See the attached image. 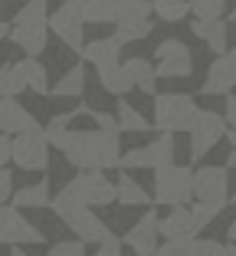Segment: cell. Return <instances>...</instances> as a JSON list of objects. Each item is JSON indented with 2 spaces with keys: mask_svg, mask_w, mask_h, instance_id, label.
<instances>
[{
  "mask_svg": "<svg viewBox=\"0 0 236 256\" xmlns=\"http://www.w3.org/2000/svg\"><path fill=\"white\" fill-rule=\"evenodd\" d=\"M92 256H122V240L112 234L108 240H102V243H99V250H95Z\"/></svg>",
  "mask_w": 236,
  "mask_h": 256,
  "instance_id": "obj_38",
  "label": "cell"
},
{
  "mask_svg": "<svg viewBox=\"0 0 236 256\" xmlns=\"http://www.w3.org/2000/svg\"><path fill=\"white\" fill-rule=\"evenodd\" d=\"M7 161H13V135H0V168H7Z\"/></svg>",
  "mask_w": 236,
  "mask_h": 256,
  "instance_id": "obj_41",
  "label": "cell"
},
{
  "mask_svg": "<svg viewBox=\"0 0 236 256\" xmlns=\"http://www.w3.org/2000/svg\"><path fill=\"white\" fill-rule=\"evenodd\" d=\"M154 69H158V79H187L194 72V56L187 50L184 40H164L154 50Z\"/></svg>",
  "mask_w": 236,
  "mask_h": 256,
  "instance_id": "obj_9",
  "label": "cell"
},
{
  "mask_svg": "<svg viewBox=\"0 0 236 256\" xmlns=\"http://www.w3.org/2000/svg\"><path fill=\"white\" fill-rule=\"evenodd\" d=\"M197 115V102L187 92H158L154 96V125L158 132H187Z\"/></svg>",
  "mask_w": 236,
  "mask_h": 256,
  "instance_id": "obj_3",
  "label": "cell"
},
{
  "mask_svg": "<svg viewBox=\"0 0 236 256\" xmlns=\"http://www.w3.org/2000/svg\"><path fill=\"white\" fill-rule=\"evenodd\" d=\"M236 89V66L230 62V56H217L207 69V79L200 86V96H227V92Z\"/></svg>",
  "mask_w": 236,
  "mask_h": 256,
  "instance_id": "obj_13",
  "label": "cell"
},
{
  "mask_svg": "<svg viewBox=\"0 0 236 256\" xmlns=\"http://www.w3.org/2000/svg\"><path fill=\"white\" fill-rule=\"evenodd\" d=\"M158 256H194V236H174L158 246Z\"/></svg>",
  "mask_w": 236,
  "mask_h": 256,
  "instance_id": "obj_34",
  "label": "cell"
},
{
  "mask_svg": "<svg viewBox=\"0 0 236 256\" xmlns=\"http://www.w3.org/2000/svg\"><path fill=\"white\" fill-rule=\"evenodd\" d=\"M85 92V66L76 62V66H69L62 72V79L49 89V96H59V98H79Z\"/></svg>",
  "mask_w": 236,
  "mask_h": 256,
  "instance_id": "obj_22",
  "label": "cell"
},
{
  "mask_svg": "<svg viewBox=\"0 0 236 256\" xmlns=\"http://www.w3.org/2000/svg\"><path fill=\"white\" fill-rule=\"evenodd\" d=\"M227 168H236V148H233V151L227 154Z\"/></svg>",
  "mask_w": 236,
  "mask_h": 256,
  "instance_id": "obj_45",
  "label": "cell"
},
{
  "mask_svg": "<svg viewBox=\"0 0 236 256\" xmlns=\"http://www.w3.org/2000/svg\"><path fill=\"white\" fill-rule=\"evenodd\" d=\"M227 236H230V243H236V220L227 226Z\"/></svg>",
  "mask_w": 236,
  "mask_h": 256,
  "instance_id": "obj_43",
  "label": "cell"
},
{
  "mask_svg": "<svg viewBox=\"0 0 236 256\" xmlns=\"http://www.w3.org/2000/svg\"><path fill=\"white\" fill-rule=\"evenodd\" d=\"M158 214L154 210H145V217L141 220H135V226H131L128 234H125V246H131V250H151V246H158Z\"/></svg>",
  "mask_w": 236,
  "mask_h": 256,
  "instance_id": "obj_18",
  "label": "cell"
},
{
  "mask_svg": "<svg viewBox=\"0 0 236 256\" xmlns=\"http://www.w3.org/2000/svg\"><path fill=\"white\" fill-rule=\"evenodd\" d=\"M99 86L108 92V96L122 98V96H128V92L135 89V76L128 72L125 62H115V66H108V69H99Z\"/></svg>",
  "mask_w": 236,
  "mask_h": 256,
  "instance_id": "obj_19",
  "label": "cell"
},
{
  "mask_svg": "<svg viewBox=\"0 0 236 256\" xmlns=\"http://www.w3.org/2000/svg\"><path fill=\"white\" fill-rule=\"evenodd\" d=\"M10 256H26V250H20V243H16V246L10 250Z\"/></svg>",
  "mask_w": 236,
  "mask_h": 256,
  "instance_id": "obj_46",
  "label": "cell"
},
{
  "mask_svg": "<svg viewBox=\"0 0 236 256\" xmlns=\"http://www.w3.org/2000/svg\"><path fill=\"white\" fill-rule=\"evenodd\" d=\"M230 20H233V23H236V10H233V14H230Z\"/></svg>",
  "mask_w": 236,
  "mask_h": 256,
  "instance_id": "obj_48",
  "label": "cell"
},
{
  "mask_svg": "<svg viewBox=\"0 0 236 256\" xmlns=\"http://www.w3.org/2000/svg\"><path fill=\"white\" fill-rule=\"evenodd\" d=\"M151 20H115V33L112 36L118 40V43H138V40H145L151 36Z\"/></svg>",
  "mask_w": 236,
  "mask_h": 256,
  "instance_id": "obj_28",
  "label": "cell"
},
{
  "mask_svg": "<svg viewBox=\"0 0 236 256\" xmlns=\"http://www.w3.org/2000/svg\"><path fill=\"white\" fill-rule=\"evenodd\" d=\"M151 7L161 20L177 23V20H184V16L191 14V0H151Z\"/></svg>",
  "mask_w": 236,
  "mask_h": 256,
  "instance_id": "obj_30",
  "label": "cell"
},
{
  "mask_svg": "<svg viewBox=\"0 0 236 256\" xmlns=\"http://www.w3.org/2000/svg\"><path fill=\"white\" fill-rule=\"evenodd\" d=\"M128 72L135 76V89H141L145 96H158V69H154L151 60H141V56H131L125 60Z\"/></svg>",
  "mask_w": 236,
  "mask_h": 256,
  "instance_id": "obj_20",
  "label": "cell"
},
{
  "mask_svg": "<svg viewBox=\"0 0 236 256\" xmlns=\"http://www.w3.org/2000/svg\"><path fill=\"white\" fill-rule=\"evenodd\" d=\"M82 56L85 62H92L95 69H108V66H115V62H122L118 56H122V43L115 36H102V40H92V43H85L82 46Z\"/></svg>",
  "mask_w": 236,
  "mask_h": 256,
  "instance_id": "obj_17",
  "label": "cell"
},
{
  "mask_svg": "<svg viewBox=\"0 0 236 256\" xmlns=\"http://www.w3.org/2000/svg\"><path fill=\"white\" fill-rule=\"evenodd\" d=\"M30 128H36V118L30 115V108L20 106L16 96H3L0 98V132L20 135V132H30Z\"/></svg>",
  "mask_w": 236,
  "mask_h": 256,
  "instance_id": "obj_15",
  "label": "cell"
},
{
  "mask_svg": "<svg viewBox=\"0 0 236 256\" xmlns=\"http://www.w3.org/2000/svg\"><path fill=\"white\" fill-rule=\"evenodd\" d=\"M122 132H108V128H82V132H72L66 128L62 135H56L53 148L62 151V158L76 171H108V168H118L122 161Z\"/></svg>",
  "mask_w": 236,
  "mask_h": 256,
  "instance_id": "obj_1",
  "label": "cell"
},
{
  "mask_svg": "<svg viewBox=\"0 0 236 256\" xmlns=\"http://www.w3.org/2000/svg\"><path fill=\"white\" fill-rule=\"evenodd\" d=\"M46 256H85V240H59L49 246V253Z\"/></svg>",
  "mask_w": 236,
  "mask_h": 256,
  "instance_id": "obj_36",
  "label": "cell"
},
{
  "mask_svg": "<svg viewBox=\"0 0 236 256\" xmlns=\"http://www.w3.org/2000/svg\"><path fill=\"white\" fill-rule=\"evenodd\" d=\"M46 234L33 224L20 207H7V204H0V243H7V246H16V243H43Z\"/></svg>",
  "mask_w": 236,
  "mask_h": 256,
  "instance_id": "obj_10",
  "label": "cell"
},
{
  "mask_svg": "<svg viewBox=\"0 0 236 256\" xmlns=\"http://www.w3.org/2000/svg\"><path fill=\"white\" fill-rule=\"evenodd\" d=\"M20 66H23V76H26L30 92L49 96V72H46V66L39 62V56H26V60H20Z\"/></svg>",
  "mask_w": 236,
  "mask_h": 256,
  "instance_id": "obj_25",
  "label": "cell"
},
{
  "mask_svg": "<svg viewBox=\"0 0 236 256\" xmlns=\"http://www.w3.org/2000/svg\"><path fill=\"white\" fill-rule=\"evenodd\" d=\"M46 23H49V33H56L72 53H82V46H85V16H82V10H79L76 0L59 4V7L49 14Z\"/></svg>",
  "mask_w": 236,
  "mask_h": 256,
  "instance_id": "obj_7",
  "label": "cell"
},
{
  "mask_svg": "<svg viewBox=\"0 0 236 256\" xmlns=\"http://www.w3.org/2000/svg\"><path fill=\"white\" fill-rule=\"evenodd\" d=\"M151 0H118V16L115 20H148L151 14Z\"/></svg>",
  "mask_w": 236,
  "mask_h": 256,
  "instance_id": "obj_32",
  "label": "cell"
},
{
  "mask_svg": "<svg viewBox=\"0 0 236 256\" xmlns=\"http://www.w3.org/2000/svg\"><path fill=\"white\" fill-rule=\"evenodd\" d=\"M49 210L56 214V220H59V224H66L69 230H72L79 240H85V243H95V246H99L102 240H108V236H112L108 224L92 214L89 204L76 200V197L69 194V190H62V188H59V194H53Z\"/></svg>",
  "mask_w": 236,
  "mask_h": 256,
  "instance_id": "obj_2",
  "label": "cell"
},
{
  "mask_svg": "<svg viewBox=\"0 0 236 256\" xmlns=\"http://www.w3.org/2000/svg\"><path fill=\"white\" fill-rule=\"evenodd\" d=\"M92 122L99 128H108V132H122L118 128V115H112V112H92Z\"/></svg>",
  "mask_w": 236,
  "mask_h": 256,
  "instance_id": "obj_40",
  "label": "cell"
},
{
  "mask_svg": "<svg viewBox=\"0 0 236 256\" xmlns=\"http://www.w3.org/2000/svg\"><path fill=\"white\" fill-rule=\"evenodd\" d=\"M62 190H69L76 200L89 204V207H108L115 200V184L102 171H79L72 181L62 184Z\"/></svg>",
  "mask_w": 236,
  "mask_h": 256,
  "instance_id": "obj_8",
  "label": "cell"
},
{
  "mask_svg": "<svg viewBox=\"0 0 236 256\" xmlns=\"http://www.w3.org/2000/svg\"><path fill=\"white\" fill-rule=\"evenodd\" d=\"M13 197V174L7 168H0V204H7Z\"/></svg>",
  "mask_w": 236,
  "mask_h": 256,
  "instance_id": "obj_39",
  "label": "cell"
},
{
  "mask_svg": "<svg viewBox=\"0 0 236 256\" xmlns=\"http://www.w3.org/2000/svg\"><path fill=\"white\" fill-rule=\"evenodd\" d=\"M233 200H236V197H233Z\"/></svg>",
  "mask_w": 236,
  "mask_h": 256,
  "instance_id": "obj_50",
  "label": "cell"
},
{
  "mask_svg": "<svg viewBox=\"0 0 236 256\" xmlns=\"http://www.w3.org/2000/svg\"><path fill=\"white\" fill-rule=\"evenodd\" d=\"M158 234L164 240H174V236H197V224H194V214H191V204H177L171 207L164 217H158Z\"/></svg>",
  "mask_w": 236,
  "mask_h": 256,
  "instance_id": "obj_14",
  "label": "cell"
},
{
  "mask_svg": "<svg viewBox=\"0 0 236 256\" xmlns=\"http://www.w3.org/2000/svg\"><path fill=\"white\" fill-rule=\"evenodd\" d=\"M115 200L122 204V207H141V204L154 200V197H148L141 184L131 181L128 174H122V178H118V184H115Z\"/></svg>",
  "mask_w": 236,
  "mask_h": 256,
  "instance_id": "obj_26",
  "label": "cell"
},
{
  "mask_svg": "<svg viewBox=\"0 0 236 256\" xmlns=\"http://www.w3.org/2000/svg\"><path fill=\"white\" fill-rule=\"evenodd\" d=\"M13 207H20V210H30V207H49V200H53V194H49V181H39V184H26V188L13 190Z\"/></svg>",
  "mask_w": 236,
  "mask_h": 256,
  "instance_id": "obj_21",
  "label": "cell"
},
{
  "mask_svg": "<svg viewBox=\"0 0 236 256\" xmlns=\"http://www.w3.org/2000/svg\"><path fill=\"white\" fill-rule=\"evenodd\" d=\"M148 151V164L154 168H164V164H174V132H161L151 144H145Z\"/></svg>",
  "mask_w": 236,
  "mask_h": 256,
  "instance_id": "obj_23",
  "label": "cell"
},
{
  "mask_svg": "<svg viewBox=\"0 0 236 256\" xmlns=\"http://www.w3.org/2000/svg\"><path fill=\"white\" fill-rule=\"evenodd\" d=\"M26 76H23V66L20 62H7V66H0V98L3 96H20L26 92Z\"/></svg>",
  "mask_w": 236,
  "mask_h": 256,
  "instance_id": "obj_27",
  "label": "cell"
},
{
  "mask_svg": "<svg viewBox=\"0 0 236 256\" xmlns=\"http://www.w3.org/2000/svg\"><path fill=\"white\" fill-rule=\"evenodd\" d=\"M227 56H230V62L236 66V46H233V50H227Z\"/></svg>",
  "mask_w": 236,
  "mask_h": 256,
  "instance_id": "obj_47",
  "label": "cell"
},
{
  "mask_svg": "<svg viewBox=\"0 0 236 256\" xmlns=\"http://www.w3.org/2000/svg\"><path fill=\"white\" fill-rule=\"evenodd\" d=\"M223 115H227V125L236 128V96H230V92H227V108H223Z\"/></svg>",
  "mask_w": 236,
  "mask_h": 256,
  "instance_id": "obj_42",
  "label": "cell"
},
{
  "mask_svg": "<svg viewBox=\"0 0 236 256\" xmlns=\"http://www.w3.org/2000/svg\"><path fill=\"white\" fill-rule=\"evenodd\" d=\"M230 246H223L220 240H194V256H227Z\"/></svg>",
  "mask_w": 236,
  "mask_h": 256,
  "instance_id": "obj_37",
  "label": "cell"
},
{
  "mask_svg": "<svg viewBox=\"0 0 236 256\" xmlns=\"http://www.w3.org/2000/svg\"><path fill=\"white\" fill-rule=\"evenodd\" d=\"M191 33L197 40H204V43L210 46V53H217V56H223L230 50V46H227V20H220V16H214V20H207V16H194Z\"/></svg>",
  "mask_w": 236,
  "mask_h": 256,
  "instance_id": "obj_16",
  "label": "cell"
},
{
  "mask_svg": "<svg viewBox=\"0 0 236 256\" xmlns=\"http://www.w3.org/2000/svg\"><path fill=\"white\" fill-rule=\"evenodd\" d=\"M115 115H118V128H122V132H135V135H138V132H148V128H151V122L138 112L135 106H128L125 96L118 98V112H115Z\"/></svg>",
  "mask_w": 236,
  "mask_h": 256,
  "instance_id": "obj_29",
  "label": "cell"
},
{
  "mask_svg": "<svg viewBox=\"0 0 236 256\" xmlns=\"http://www.w3.org/2000/svg\"><path fill=\"white\" fill-rule=\"evenodd\" d=\"M154 200L164 207L194 200V171L184 164H164L154 168Z\"/></svg>",
  "mask_w": 236,
  "mask_h": 256,
  "instance_id": "obj_4",
  "label": "cell"
},
{
  "mask_svg": "<svg viewBox=\"0 0 236 256\" xmlns=\"http://www.w3.org/2000/svg\"><path fill=\"white\" fill-rule=\"evenodd\" d=\"M10 40H13L26 56H39L46 50V40H49V23L46 20L13 23V26H10Z\"/></svg>",
  "mask_w": 236,
  "mask_h": 256,
  "instance_id": "obj_12",
  "label": "cell"
},
{
  "mask_svg": "<svg viewBox=\"0 0 236 256\" xmlns=\"http://www.w3.org/2000/svg\"><path fill=\"white\" fill-rule=\"evenodd\" d=\"M227 115L220 112H210V108H197L194 115L191 128H187V135H191V161H200L207 151L214 148L223 135H227Z\"/></svg>",
  "mask_w": 236,
  "mask_h": 256,
  "instance_id": "obj_6",
  "label": "cell"
},
{
  "mask_svg": "<svg viewBox=\"0 0 236 256\" xmlns=\"http://www.w3.org/2000/svg\"><path fill=\"white\" fill-rule=\"evenodd\" d=\"M49 135L46 128H30V132H20L13 135V164L20 171H46L49 168Z\"/></svg>",
  "mask_w": 236,
  "mask_h": 256,
  "instance_id": "obj_5",
  "label": "cell"
},
{
  "mask_svg": "<svg viewBox=\"0 0 236 256\" xmlns=\"http://www.w3.org/2000/svg\"><path fill=\"white\" fill-rule=\"evenodd\" d=\"M227 256H236V250H233V246H230V253H227Z\"/></svg>",
  "mask_w": 236,
  "mask_h": 256,
  "instance_id": "obj_49",
  "label": "cell"
},
{
  "mask_svg": "<svg viewBox=\"0 0 236 256\" xmlns=\"http://www.w3.org/2000/svg\"><path fill=\"white\" fill-rule=\"evenodd\" d=\"M7 36H10V23L0 20V40H7Z\"/></svg>",
  "mask_w": 236,
  "mask_h": 256,
  "instance_id": "obj_44",
  "label": "cell"
},
{
  "mask_svg": "<svg viewBox=\"0 0 236 256\" xmlns=\"http://www.w3.org/2000/svg\"><path fill=\"white\" fill-rule=\"evenodd\" d=\"M26 20H49V0H26L16 10L13 23H26Z\"/></svg>",
  "mask_w": 236,
  "mask_h": 256,
  "instance_id": "obj_33",
  "label": "cell"
},
{
  "mask_svg": "<svg viewBox=\"0 0 236 256\" xmlns=\"http://www.w3.org/2000/svg\"><path fill=\"white\" fill-rule=\"evenodd\" d=\"M230 168L227 164H204L194 171V200H214L227 207L230 197Z\"/></svg>",
  "mask_w": 236,
  "mask_h": 256,
  "instance_id": "obj_11",
  "label": "cell"
},
{
  "mask_svg": "<svg viewBox=\"0 0 236 256\" xmlns=\"http://www.w3.org/2000/svg\"><path fill=\"white\" fill-rule=\"evenodd\" d=\"M223 204H214V200H191V214H194V224H197V230H204V226H210L217 217H220Z\"/></svg>",
  "mask_w": 236,
  "mask_h": 256,
  "instance_id": "obj_31",
  "label": "cell"
},
{
  "mask_svg": "<svg viewBox=\"0 0 236 256\" xmlns=\"http://www.w3.org/2000/svg\"><path fill=\"white\" fill-rule=\"evenodd\" d=\"M191 10H194V16H207V20H214V16H223L227 0H191Z\"/></svg>",
  "mask_w": 236,
  "mask_h": 256,
  "instance_id": "obj_35",
  "label": "cell"
},
{
  "mask_svg": "<svg viewBox=\"0 0 236 256\" xmlns=\"http://www.w3.org/2000/svg\"><path fill=\"white\" fill-rule=\"evenodd\" d=\"M85 23H115L118 16V0H76Z\"/></svg>",
  "mask_w": 236,
  "mask_h": 256,
  "instance_id": "obj_24",
  "label": "cell"
}]
</instances>
